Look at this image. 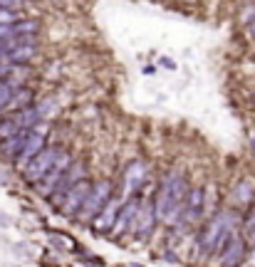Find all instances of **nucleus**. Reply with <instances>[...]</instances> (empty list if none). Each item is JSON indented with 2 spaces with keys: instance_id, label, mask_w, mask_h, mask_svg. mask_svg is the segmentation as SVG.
Here are the masks:
<instances>
[{
  "instance_id": "f257e3e1",
  "label": "nucleus",
  "mask_w": 255,
  "mask_h": 267,
  "mask_svg": "<svg viewBox=\"0 0 255 267\" xmlns=\"http://www.w3.org/2000/svg\"><path fill=\"white\" fill-rule=\"evenodd\" d=\"M188 198V186L181 171H171L169 176L161 181L159 186V193L154 198V211L159 220H166L173 223L179 220V215L184 211V203Z\"/></svg>"
},
{
  "instance_id": "f03ea898",
  "label": "nucleus",
  "mask_w": 255,
  "mask_h": 267,
  "mask_svg": "<svg viewBox=\"0 0 255 267\" xmlns=\"http://www.w3.org/2000/svg\"><path fill=\"white\" fill-rule=\"evenodd\" d=\"M62 154H65V149H62V146H47V149H43V151L35 156L25 169H23V171H25L23 176H25L30 183H40L45 176L50 173V169L55 166L60 158H62Z\"/></svg>"
},
{
  "instance_id": "7ed1b4c3",
  "label": "nucleus",
  "mask_w": 255,
  "mask_h": 267,
  "mask_svg": "<svg viewBox=\"0 0 255 267\" xmlns=\"http://www.w3.org/2000/svg\"><path fill=\"white\" fill-rule=\"evenodd\" d=\"M228 218H230V213H215L211 220L206 223V228L201 230L199 235V250L201 255H211L215 253V248H218V240L223 235V230L230 228L228 225Z\"/></svg>"
},
{
  "instance_id": "20e7f679",
  "label": "nucleus",
  "mask_w": 255,
  "mask_h": 267,
  "mask_svg": "<svg viewBox=\"0 0 255 267\" xmlns=\"http://www.w3.org/2000/svg\"><path fill=\"white\" fill-rule=\"evenodd\" d=\"M114 198L112 193V183L109 181H100L94 188H92V193H89V198H87V203L82 206V211H80V218L82 220H94L97 215H100V211L109 203Z\"/></svg>"
},
{
  "instance_id": "39448f33",
  "label": "nucleus",
  "mask_w": 255,
  "mask_h": 267,
  "mask_svg": "<svg viewBox=\"0 0 255 267\" xmlns=\"http://www.w3.org/2000/svg\"><path fill=\"white\" fill-rule=\"evenodd\" d=\"M92 183L89 181H80L77 186H72L70 191H67V196H65V200L60 203V211H62V215H74V213L82 211V206L87 203V198H89V193H92Z\"/></svg>"
},
{
  "instance_id": "423d86ee",
  "label": "nucleus",
  "mask_w": 255,
  "mask_h": 267,
  "mask_svg": "<svg viewBox=\"0 0 255 267\" xmlns=\"http://www.w3.org/2000/svg\"><path fill=\"white\" fill-rule=\"evenodd\" d=\"M70 166H72V158H70V154L65 151V154H62V158L57 161V163L52 166V169H50V173L45 176L43 181H40V183H35V186H37V193H40V196H50V198H52V193H55V188L60 186V181H62V176L67 173V169H70Z\"/></svg>"
},
{
  "instance_id": "0eeeda50",
  "label": "nucleus",
  "mask_w": 255,
  "mask_h": 267,
  "mask_svg": "<svg viewBox=\"0 0 255 267\" xmlns=\"http://www.w3.org/2000/svg\"><path fill=\"white\" fill-rule=\"evenodd\" d=\"M119 211H122V203H119L116 198H112V200L100 211V215L92 220L94 233H100V235H104V233H114L116 220H119Z\"/></svg>"
},
{
  "instance_id": "6e6552de",
  "label": "nucleus",
  "mask_w": 255,
  "mask_h": 267,
  "mask_svg": "<svg viewBox=\"0 0 255 267\" xmlns=\"http://www.w3.org/2000/svg\"><path fill=\"white\" fill-rule=\"evenodd\" d=\"M45 139H47V134H45V131H40V129H32V131H30V139L25 141V146H23V151H20L17 158H15V166H17V169H25L30 161H32V158H35V156L45 149Z\"/></svg>"
},
{
  "instance_id": "1a4fd4ad",
  "label": "nucleus",
  "mask_w": 255,
  "mask_h": 267,
  "mask_svg": "<svg viewBox=\"0 0 255 267\" xmlns=\"http://www.w3.org/2000/svg\"><path fill=\"white\" fill-rule=\"evenodd\" d=\"M85 171H87L85 161H72V166L67 169V173L62 176L60 186L55 188L57 196L52 198V200H55V203H62V200H65V196H67V191H70L72 186H77L80 181H85V178H82V176H85Z\"/></svg>"
},
{
  "instance_id": "9d476101",
  "label": "nucleus",
  "mask_w": 255,
  "mask_h": 267,
  "mask_svg": "<svg viewBox=\"0 0 255 267\" xmlns=\"http://www.w3.org/2000/svg\"><path fill=\"white\" fill-rule=\"evenodd\" d=\"M221 255H223V257H221V267H241L243 260H245V255H248V240L236 235Z\"/></svg>"
},
{
  "instance_id": "9b49d317",
  "label": "nucleus",
  "mask_w": 255,
  "mask_h": 267,
  "mask_svg": "<svg viewBox=\"0 0 255 267\" xmlns=\"http://www.w3.org/2000/svg\"><path fill=\"white\" fill-rule=\"evenodd\" d=\"M203 208H206V188L203 186H196L188 191V198H186V223H193L203 215Z\"/></svg>"
},
{
  "instance_id": "f8f14e48",
  "label": "nucleus",
  "mask_w": 255,
  "mask_h": 267,
  "mask_svg": "<svg viewBox=\"0 0 255 267\" xmlns=\"http://www.w3.org/2000/svg\"><path fill=\"white\" fill-rule=\"evenodd\" d=\"M139 208H142L139 198H131V200H127V203L122 206V211H119V220H116V228H114V233H124V230H129L131 225L136 223Z\"/></svg>"
},
{
  "instance_id": "ddd939ff",
  "label": "nucleus",
  "mask_w": 255,
  "mask_h": 267,
  "mask_svg": "<svg viewBox=\"0 0 255 267\" xmlns=\"http://www.w3.org/2000/svg\"><path fill=\"white\" fill-rule=\"evenodd\" d=\"M146 171H149V166H146L144 161H131L127 166V171H124V186H127L129 193L139 191V186H142L144 178H146Z\"/></svg>"
},
{
  "instance_id": "4468645a",
  "label": "nucleus",
  "mask_w": 255,
  "mask_h": 267,
  "mask_svg": "<svg viewBox=\"0 0 255 267\" xmlns=\"http://www.w3.org/2000/svg\"><path fill=\"white\" fill-rule=\"evenodd\" d=\"M156 223H159V218H156L154 206H142L139 215H136V223H134V233L136 235H149Z\"/></svg>"
},
{
  "instance_id": "2eb2a0df",
  "label": "nucleus",
  "mask_w": 255,
  "mask_h": 267,
  "mask_svg": "<svg viewBox=\"0 0 255 267\" xmlns=\"http://www.w3.org/2000/svg\"><path fill=\"white\" fill-rule=\"evenodd\" d=\"M35 52H37V47H35V43H32V37H25L17 47H13V50L8 52V65H23V62L32 59Z\"/></svg>"
},
{
  "instance_id": "dca6fc26",
  "label": "nucleus",
  "mask_w": 255,
  "mask_h": 267,
  "mask_svg": "<svg viewBox=\"0 0 255 267\" xmlns=\"http://www.w3.org/2000/svg\"><path fill=\"white\" fill-rule=\"evenodd\" d=\"M255 200V188L250 181H241L233 188V203L238 208H250V203Z\"/></svg>"
},
{
  "instance_id": "f3484780",
  "label": "nucleus",
  "mask_w": 255,
  "mask_h": 267,
  "mask_svg": "<svg viewBox=\"0 0 255 267\" xmlns=\"http://www.w3.org/2000/svg\"><path fill=\"white\" fill-rule=\"evenodd\" d=\"M43 109H37V107H28V109H23V112H17L15 116V121H17V127L23 129V131H32V129L40 124V119H43Z\"/></svg>"
},
{
  "instance_id": "a211bd4d",
  "label": "nucleus",
  "mask_w": 255,
  "mask_h": 267,
  "mask_svg": "<svg viewBox=\"0 0 255 267\" xmlns=\"http://www.w3.org/2000/svg\"><path fill=\"white\" fill-rule=\"evenodd\" d=\"M28 139H30V131H20L17 136H13V139H8L3 143V154L10 156V158H17V154L23 151V146H25Z\"/></svg>"
},
{
  "instance_id": "6ab92c4d",
  "label": "nucleus",
  "mask_w": 255,
  "mask_h": 267,
  "mask_svg": "<svg viewBox=\"0 0 255 267\" xmlns=\"http://www.w3.org/2000/svg\"><path fill=\"white\" fill-rule=\"evenodd\" d=\"M20 131H23V129L17 127L15 116H10V119H3V121H0V141L13 139V136H17Z\"/></svg>"
},
{
  "instance_id": "aec40b11",
  "label": "nucleus",
  "mask_w": 255,
  "mask_h": 267,
  "mask_svg": "<svg viewBox=\"0 0 255 267\" xmlns=\"http://www.w3.org/2000/svg\"><path fill=\"white\" fill-rule=\"evenodd\" d=\"M13 30L15 35H35L37 30H40V23L37 20H17V23H13Z\"/></svg>"
},
{
  "instance_id": "412c9836",
  "label": "nucleus",
  "mask_w": 255,
  "mask_h": 267,
  "mask_svg": "<svg viewBox=\"0 0 255 267\" xmlns=\"http://www.w3.org/2000/svg\"><path fill=\"white\" fill-rule=\"evenodd\" d=\"M30 99H32V92H30V89H17L13 94V101H10L8 109H20V112H23V109L28 107Z\"/></svg>"
},
{
  "instance_id": "4be33fe9",
  "label": "nucleus",
  "mask_w": 255,
  "mask_h": 267,
  "mask_svg": "<svg viewBox=\"0 0 255 267\" xmlns=\"http://www.w3.org/2000/svg\"><path fill=\"white\" fill-rule=\"evenodd\" d=\"M13 94H15L13 85H10V82H5V79H0V112L10 107V101H13Z\"/></svg>"
},
{
  "instance_id": "5701e85b",
  "label": "nucleus",
  "mask_w": 255,
  "mask_h": 267,
  "mask_svg": "<svg viewBox=\"0 0 255 267\" xmlns=\"http://www.w3.org/2000/svg\"><path fill=\"white\" fill-rule=\"evenodd\" d=\"M243 228H245V233H248V238L255 240V208L248 215H245V223H243Z\"/></svg>"
},
{
  "instance_id": "b1692460",
  "label": "nucleus",
  "mask_w": 255,
  "mask_h": 267,
  "mask_svg": "<svg viewBox=\"0 0 255 267\" xmlns=\"http://www.w3.org/2000/svg\"><path fill=\"white\" fill-rule=\"evenodd\" d=\"M10 23H17L15 10H3V8H0V25H10Z\"/></svg>"
},
{
  "instance_id": "393cba45",
  "label": "nucleus",
  "mask_w": 255,
  "mask_h": 267,
  "mask_svg": "<svg viewBox=\"0 0 255 267\" xmlns=\"http://www.w3.org/2000/svg\"><path fill=\"white\" fill-rule=\"evenodd\" d=\"M8 37H17L13 30V23L10 25H0V40H8Z\"/></svg>"
},
{
  "instance_id": "a878e982",
  "label": "nucleus",
  "mask_w": 255,
  "mask_h": 267,
  "mask_svg": "<svg viewBox=\"0 0 255 267\" xmlns=\"http://www.w3.org/2000/svg\"><path fill=\"white\" fill-rule=\"evenodd\" d=\"M161 65H164V67H169V70H173V67H176L171 59H166V57H161Z\"/></svg>"
},
{
  "instance_id": "bb28decb",
  "label": "nucleus",
  "mask_w": 255,
  "mask_h": 267,
  "mask_svg": "<svg viewBox=\"0 0 255 267\" xmlns=\"http://www.w3.org/2000/svg\"><path fill=\"white\" fill-rule=\"evenodd\" d=\"M248 30H250V35L255 37V23H250V25H248Z\"/></svg>"
},
{
  "instance_id": "cd10ccee",
  "label": "nucleus",
  "mask_w": 255,
  "mask_h": 267,
  "mask_svg": "<svg viewBox=\"0 0 255 267\" xmlns=\"http://www.w3.org/2000/svg\"><path fill=\"white\" fill-rule=\"evenodd\" d=\"M250 149H253V156H255V136L250 139Z\"/></svg>"
},
{
  "instance_id": "c85d7f7f",
  "label": "nucleus",
  "mask_w": 255,
  "mask_h": 267,
  "mask_svg": "<svg viewBox=\"0 0 255 267\" xmlns=\"http://www.w3.org/2000/svg\"><path fill=\"white\" fill-rule=\"evenodd\" d=\"M253 260H255V253H253Z\"/></svg>"
}]
</instances>
